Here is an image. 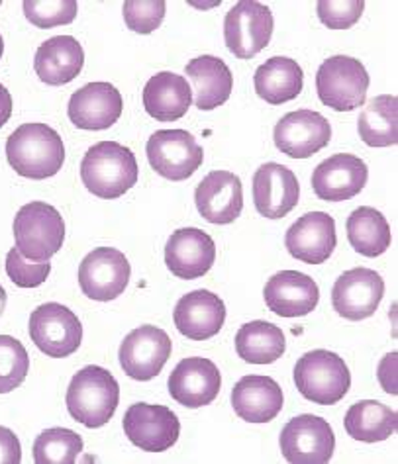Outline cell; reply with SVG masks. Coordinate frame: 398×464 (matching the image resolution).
Returning a JSON list of instances; mask_svg holds the SVG:
<instances>
[{"label": "cell", "instance_id": "obj_8", "mask_svg": "<svg viewBox=\"0 0 398 464\" xmlns=\"http://www.w3.org/2000/svg\"><path fill=\"white\" fill-rule=\"evenodd\" d=\"M273 28L275 20L267 6L256 0H244L226 14L224 40L238 59H251L269 45Z\"/></svg>", "mask_w": 398, "mask_h": 464}, {"label": "cell", "instance_id": "obj_5", "mask_svg": "<svg viewBox=\"0 0 398 464\" xmlns=\"http://www.w3.org/2000/svg\"><path fill=\"white\" fill-rule=\"evenodd\" d=\"M16 249L30 261H50L63 247L65 222L47 202L22 206L15 218Z\"/></svg>", "mask_w": 398, "mask_h": 464}, {"label": "cell", "instance_id": "obj_3", "mask_svg": "<svg viewBox=\"0 0 398 464\" xmlns=\"http://www.w3.org/2000/svg\"><path fill=\"white\" fill-rule=\"evenodd\" d=\"M120 400L116 378L102 366L89 364L81 369L67 388V410L71 418L89 430H96L112 420Z\"/></svg>", "mask_w": 398, "mask_h": 464}, {"label": "cell", "instance_id": "obj_38", "mask_svg": "<svg viewBox=\"0 0 398 464\" xmlns=\"http://www.w3.org/2000/svg\"><path fill=\"white\" fill-rule=\"evenodd\" d=\"M318 18L330 30H347L361 18L365 10L364 0H320Z\"/></svg>", "mask_w": 398, "mask_h": 464}, {"label": "cell", "instance_id": "obj_2", "mask_svg": "<svg viewBox=\"0 0 398 464\" xmlns=\"http://www.w3.org/2000/svg\"><path fill=\"white\" fill-rule=\"evenodd\" d=\"M136 155L126 145L101 141L84 153L81 163L83 185L94 197L114 200L136 187L138 182Z\"/></svg>", "mask_w": 398, "mask_h": 464}, {"label": "cell", "instance_id": "obj_43", "mask_svg": "<svg viewBox=\"0 0 398 464\" xmlns=\"http://www.w3.org/2000/svg\"><path fill=\"white\" fill-rule=\"evenodd\" d=\"M5 53V42H3V35H0V57Z\"/></svg>", "mask_w": 398, "mask_h": 464}, {"label": "cell", "instance_id": "obj_9", "mask_svg": "<svg viewBox=\"0 0 398 464\" xmlns=\"http://www.w3.org/2000/svg\"><path fill=\"white\" fill-rule=\"evenodd\" d=\"M148 161L169 180H187L202 165L204 151L187 130H160L148 140Z\"/></svg>", "mask_w": 398, "mask_h": 464}, {"label": "cell", "instance_id": "obj_31", "mask_svg": "<svg viewBox=\"0 0 398 464\" xmlns=\"http://www.w3.org/2000/svg\"><path fill=\"white\" fill-rule=\"evenodd\" d=\"M347 239L365 257H379L391 247V226L384 216L371 206H361L347 218Z\"/></svg>", "mask_w": 398, "mask_h": 464}, {"label": "cell", "instance_id": "obj_13", "mask_svg": "<svg viewBox=\"0 0 398 464\" xmlns=\"http://www.w3.org/2000/svg\"><path fill=\"white\" fill-rule=\"evenodd\" d=\"M384 296V280L365 266L345 271L332 288L334 310L349 322L367 320L377 312Z\"/></svg>", "mask_w": 398, "mask_h": 464}, {"label": "cell", "instance_id": "obj_33", "mask_svg": "<svg viewBox=\"0 0 398 464\" xmlns=\"http://www.w3.org/2000/svg\"><path fill=\"white\" fill-rule=\"evenodd\" d=\"M285 349L283 332L269 322H249L236 335L238 355L249 364H271L283 357Z\"/></svg>", "mask_w": 398, "mask_h": 464}, {"label": "cell", "instance_id": "obj_25", "mask_svg": "<svg viewBox=\"0 0 398 464\" xmlns=\"http://www.w3.org/2000/svg\"><path fill=\"white\" fill-rule=\"evenodd\" d=\"M283 390L271 376H244L232 390V406L248 423H269L281 413Z\"/></svg>", "mask_w": 398, "mask_h": 464}, {"label": "cell", "instance_id": "obj_10", "mask_svg": "<svg viewBox=\"0 0 398 464\" xmlns=\"http://www.w3.org/2000/svg\"><path fill=\"white\" fill-rule=\"evenodd\" d=\"M281 453L293 464H324L334 457L335 437L330 423L318 415H298L281 431Z\"/></svg>", "mask_w": 398, "mask_h": 464}, {"label": "cell", "instance_id": "obj_34", "mask_svg": "<svg viewBox=\"0 0 398 464\" xmlns=\"http://www.w3.org/2000/svg\"><path fill=\"white\" fill-rule=\"evenodd\" d=\"M81 453V435L63 427H53L40 433L34 443V460L38 464H73Z\"/></svg>", "mask_w": 398, "mask_h": 464}, {"label": "cell", "instance_id": "obj_12", "mask_svg": "<svg viewBox=\"0 0 398 464\" xmlns=\"http://www.w3.org/2000/svg\"><path fill=\"white\" fill-rule=\"evenodd\" d=\"M131 266L126 255L112 247L91 251L79 265V285L83 295L91 300L111 302L126 290Z\"/></svg>", "mask_w": 398, "mask_h": 464}, {"label": "cell", "instance_id": "obj_20", "mask_svg": "<svg viewBox=\"0 0 398 464\" xmlns=\"http://www.w3.org/2000/svg\"><path fill=\"white\" fill-rule=\"evenodd\" d=\"M199 214L210 224H232L244 210V188L230 170H212L200 180L195 192Z\"/></svg>", "mask_w": 398, "mask_h": 464}, {"label": "cell", "instance_id": "obj_16", "mask_svg": "<svg viewBox=\"0 0 398 464\" xmlns=\"http://www.w3.org/2000/svg\"><path fill=\"white\" fill-rule=\"evenodd\" d=\"M369 167L355 155L337 153L325 159L312 175V188L324 202H345L365 188Z\"/></svg>", "mask_w": 398, "mask_h": 464}, {"label": "cell", "instance_id": "obj_39", "mask_svg": "<svg viewBox=\"0 0 398 464\" xmlns=\"http://www.w3.org/2000/svg\"><path fill=\"white\" fill-rule=\"evenodd\" d=\"M167 5L163 0H146V3H124L126 26L136 34H151L161 26Z\"/></svg>", "mask_w": 398, "mask_h": 464}, {"label": "cell", "instance_id": "obj_36", "mask_svg": "<svg viewBox=\"0 0 398 464\" xmlns=\"http://www.w3.org/2000/svg\"><path fill=\"white\" fill-rule=\"evenodd\" d=\"M79 5L75 0H26L24 14L28 22L42 30L67 26L75 20Z\"/></svg>", "mask_w": 398, "mask_h": 464}, {"label": "cell", "instance_id": "obj_14", "mask_svg": "<svg viewBox=\"0 0 398 464\" xmlns=\"http://www.w3.org/2000/svg\"><path fill=\"white\" fill-rule=\"evenodd\" d=\"M124 433L131 445L146 453H165L177 443L180 423L165 406L134 404L124 415Z\"/></svg>", "mask_w": 398, "mask_h": 464}, {"label": "cell", "instance_id": "obj_22", "mask_svg": "<svg viewBox=\"0 0 398 464\" xmlns=\"http://www.w3.org/2000/svg\"><path fill=\"white\" fill-rule=\"evenodd\" d=\"M335 222L325 212H308L288 227L285 246L295 259L306 265H322L335 249Z\"/></svg>", "mask_w": 398, "mask_h": 464}, {"label": "cell", "instance_id": "obj_17", "mask_svg": "<svg viewBox=\"0 0 398 464\" xmlns=\"http://www.w3.org/2000/svg\"><path fill=\"white\" fill-rule=\"evenodd\" d=\"M220 386L222 374L218 366L202 357L183 359L169 376V394L190 410L210 406L220 394Z\"/></svg>", "mask_w": 398, "mask_h": 464}, {"label": "cell", "instance_id": "obj_32", "mask_svg": "<svg viewBox=\"0 0 398 464\" xmlns=\"http://www.w3.org/2000/svg\"><path fill=\"white\" fill-rule=\"evenodd\" d=\"M359 136L369 148H389L398 143V99L381 94L371 99L357 120Z\"/></svg>", "mask_w": 398, "mask_h": 464}, {"label": "cell", "instance_id": "obj_1", "mask_svg": "<svg viewBox=\"0 0 398 464\" xmlns=\"http://www.w3.org/2000/svg\"><path fill=\"white\" fill-rule=\"evenodd\" d=\"M6 159L20 177L44 180L55 177L65 161V145L59 133L47 124H22L10 133Z\"/></svg>", "mask_w": 398, "mask_h": 464}, {"label": "cell", "instance_id": "obj_40", "mask_svg": "<svg viewBox=\"0 0 398 464\" xmlns=\"http://www.w3.org/2000/svg\"><path fill=\"white\" fill-rule=\"evenodd\" d=\"M22 447L15 431L0 425V464H20Z\"/></svg>", "mask_w": 398, "mask_h": 464}, {"label": "cell", "instance_id": "obj_28", "mask_svg": "<svg viewBox=\"0 0 398 464\" xmlns=\"http://www.w3.org/2000/svg\"><path fill=\"white\" fill-rule=\"evenodd\" d=\"M192 104V89L185 77L161 71L151 77L143 89V108L158 121L183 118Z\"/></svg>", "mask_w": 398, "mask_h": 464}, {"label": "cell", "instance_id": "obj_21", "mask_svg": "<svg viewBox=\"0 0 398 464\" xmlns=\"http://www.w3.org/2000/svg\"><path fill=\"white\" fill-rule=\"evenodd\" d=\"M216 261L214 239L199 227L177 229L165 246V265L175 276L195 280L207 275Z\"/></svg>", "mask_w": 398, "mask_h": 464}, {"label": "cell", "instance_id": "obj_19", "mask_svg": "<svg viewBox=\"0 0 398 464\" xmlns=\"http://www.w3.org/2000/svg\"><path fill=\"white\" fill-rule=\"evenodd\" d=\"M122 94L111 82H89L73 92L67 106L69 120L81 130H108L122 116Z\"/></svg>", "mask_w": 398, "mask_h": 464}, {"label": "cell", "instance_id": "obj_30", "mask_svg": "<svg viewBox=\"0 0 398 464\" xmlns=\"http://www.w3.org/2000/svg\"><path fill=\"white\" fill-rule=\"evenodd\" d=\"M344 425L347 435L355 441L377 443L396 433L398 415L381 401L364 400L347 410Z\"/></svg>", "mask_w": 398, "mask_h": 464}, {"label": "cell", "instance_id": "obj_29", "mask_svg": "<svg viewBox=\"0 0 398 464\" xmlns=\"http://www.w3.org/2000/svg\"><path fill=\"white\" fill-rule=\"evenodd\" d=\"M253 82H256V92L259 99L273 106H279L296 99L303 91L305 75L296 61L288 57H271L267 63H263L256 71Z\"/></svg>", "mask_w": 398, "mask_h": 464}, {"label": "cell", "instance_id": "obj_18", "mask_svg": "<svg viewBox=\"0 0 398 464\" xmlns=\"http://www.w3.org/2000/svg\"><path fill=\"white\" fill-rule=\"evenodd\" d=\"M298 179L285 165L265 163L253 175V204L263 218L281 219L291 214L298 204Z\"/></svg>", "mask_w": 398, "mask_h": 464}, {"label": "cell", "instance_id": "obj_11", "mask_svg": "<svg viewBox=\"0 0 398 464\" xmlns=\"http://www.w3.org/2000/svg\"><path fill=\"white\" fill-rule=\"evenodd\" d=\"M173 343L163 329L155 325H141L130 332L120 345V366L140 382H148L158 376L171 357Z\"/></svg>", "mask_w": 398, "mask_h": 464}, {"label": "cell", "instance_id": "obj_26", "mask_svg": "<svg viewBox=\"0 0 398 464\" xmlns=\"http://www.w3.org/2000/svg\"><path fill=\"white\" fill-rule=\"evenodd\" d=\"M84 65L83 45L73 35H55L44 42L35 52L34 69L42 82L62 87L79 77Z\"/></svg>", "mask_w": 398, "mask_h": 464}, {"label": "cell", "instance_id": "obj_37", "mask_svg": "<svg viewBox=\"0 0 398 464\" xmlns=\"http://www.w3.org/2000/svg\"><path fill=\"white\" fill-rule=\"evenodd\" d=\"M52 273L50 261H30L15 247L6 255V275L20 288L42 286Z\"/></svg>", "mask_w": 398, "mask_h": 464}, {"label": "cell", "instance_id": "obj_42", "mask_svg": "<svg viewBox=\"0 0 398 464\" xmlns=\"http://www.w3.org/2000/svg\"><path fill=\"white\" fill-rule=\"evenodd\" d=\"M5 308H6V290L0 286V315H3Z\"/></svg>", "mask_w": 398, "mask_h": 464}, {"label": "cell", "instance_id": "obj_23", "mask_svg": "<svg viewBox=\"0 0 398 464\" xmlns=\"http://www.w3.org/2000/svg\"><path fill=\"white\" fill-rule=\"evenodd\" d=\"M263 296L273 314L281 317H300L316 310L320 288L305 273L281 271L267 280Z\"/></svg>", "mask_w": 398, "mask_h": 464}, {"label": "cell", "instance_id": "obj_24", "mask_svg": "<svg viewBox=\"0 0 398 464\" xmlns=\"http://www.w3.org/2000/svg\"><path fill=\"white\" fill-rule=\"evenodd\" d=\"M175 327L192 341H207L220 334L226 322V306L210 290H195L180 298L173 312Z\"/></svg>", "mask_w": 398, "mask_h": 464}, {"label": "cell", "instance_id": "obj_15", "mask_svg": "<svg viewBox=\"0 0 398 464\" xmlns=\"http://www.w3.org/2000/svg\"><path fill=\"white\" fill-rule=\"evenodd\" d=\"M273 140L281 153L293 159H308L330 143L332 126L315 110H296L279 120Z\"/></svg>", "mask_w": 398, "mask_h": 464}, {"label": "cell", "instance_id": "obj_41", "mask_svg": "<svg viewBox=\"0 0 398 464\" xmlns=\"http://www.w3.org/2000/svg\"><path fill=\"white\" fill-rule=\"evenodd\" d=\"M12 116V96L5 84H0V128H3Z\"/></svg>", "mask_w": 398, "mask_h": 464}, {"label": "cell", "instance_id": "obj_7", "mask_svg": "<svg viewBox=\"0 0 398 464\" xmlns=\"http://www.w3.org/2000/svg\"><path fill=\"white\" fill-rule=\"evenodd\" d=\"M30 337L44 355L65 359L81 347L83 325L63 304H42L30 315Z\"/></svg>", "mask_w": 398, "mask_h": 464}, {"label": "cell", "instance_id": "obj_6", "mask_svg": "<svg viewBox=\"0 0 398 464\" xmlns=\"http://www.w3.org/2000/svg\"><path fill=\"white\" fill-rule=\"evenodd\" d=\"M369 72L361 61L335 55L325 59L316 72V92L322 104L335 112H352L367 99Z\"/></svg>", "mask_w": 398, "mask_h": 464}, {"label": "cell", "instance_id": "obj_4", "mask_svg": "<svg viewBox=\"0 0 398 464\" xmlns=\"http://www.w3.org/2000/svg\"><path fill=\"white\" fill-rule=\"evenodd\" d=\"M295 384L306 400L318 406H334L349 392L352 374L340 355L316 349L298 359Z\"/></svg>", "mask_w": 398, "mask_h": 464}, {"label": "cell", "instance_id": "obj_35", "mask_svg": "<svg viewBox=\"0 0 398 464\" xmlns=\"http://www.w3.org/2000/svg\"><path fill=\"white\" fill-rule=\"evenodd\" d=\"M30 371L28 351L16 337L0 335V394L22 386Z\"/></svg>", "mask_w": 398, "mask_h": 464}, {"label": "cell", "instance_id": "obj_27", "mask_svg": "<svg viewBox=\"0 0 398 464\" xmlns=\"http://www.w3.org/2000/svg\"><path fill=\"white\" fill-rule=\"evenodd\" d=\"M192 84V96L200 110H214L228 102L234 89L232 71L222 59L214 55H200L189 61L185 67Z\"/></svg>", "mask_w": 398, "mask_h": 464}]
</instances>
